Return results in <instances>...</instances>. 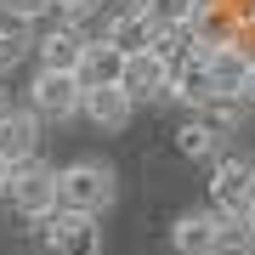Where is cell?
<instances>
[{
	"instance_id": "obj_1",
	"label": "cell",
	"mask_w": 255,
	"mask_h": 255,
	"mask_svg": "<svg viewBox=\"0 0 255 255\" xmlns=\"http://www.w3.org/2000/svg\"><path fill=\"white\" fill-rule=\"evenodd\" d=\"M114 170L97 159H80L68 170H57V210H80V216H102L114 204Z\"/></svg>"
},
{
	"instance_id": "obj_2",
	"label": "cell",
	"mask_w": 255,
	"mask_h": 255,
	"mask_svg": "<svg viewBox=\"0 0 255 255\" xmlns=\"http://www.w3.org/2000/svg\"><path fill=\"white\" fill-rule=\"evenodd\" d=\"M40 250L46 255H102V227H97V216H80V210H51L40 221Z\"/></svg>"
},
{
	"instance_id": "obj_3",
	"label": "cell",
	"mask_w": 255,
	"mask_h": 255,
	"mask_svg": "<svg viewBox=\"0 0 255 255\" xmlns=\"http://www.w3.org/2000/svg\"><path fill=\"white\" fill-rule=\"evenodd\" d=\"M6 199H11V210H17V216L46 221L51 210H57V170H51V164H40V159L11 164V187H6Z\"/></svg>"
},
{
	"instance_id": "obj_4",
	"label": "cell",
	"mask_w": 255,
	"mask_h": 255,
	"mask_svg": "<svg viewBox=\"0 0 255 255\" xmlns=\"http://www.w3.org/2000/svg\"><path fill=\"white\" fill-rule=\"evenodd\" d=\"M210 199H216L221 216H255V159L221 153L216 176H210Z\"/></svg>"
},
{
	"instance_id": "obj_5",
	"label": "cell",
	"mask_w": 255,
	"mask_h": 255,
	"mask_svg": "<svg viewBox=\"0 0 255 255\" xmlns=\"http://www.w3.org/2000/svg\"><path fill=\"white\" fill-rule=\"evenodd\" d=\"M28 108H34L40 119H74V114L85 108L80 74H68V68H40L34 85H28Z\"/></svg>"
},
{
	"instance_id": "obj_6",
	"label": "cell",
	"mask_w": 255,
	"mask_h": 255,
	"mask_svg": "<svg viewBox=\"0 0 255 255\" xmlns=\"http://www.w3.org/2000/svg\"><path fill=\"white\" fill-rule=\"evenodd\" d=\"M170 80H176V63L159 46H147V51H130L125 57V80H119V85H125L136 102H164V97H170Z\"/></svg>"
},
{
	"instance_id": "obj_7",
	"label": "cell",
	"mask_w": 255,
	"mask_h": 255,
	"mask_svg": "<svg viewBox=\"0 0 255 255\" xmlns=\"http://www.w3.org/2000/svg\"><path fill=\"white\" fill-rule=\"evenodd\" d=\"M204 63H210L216 91H221V97H238V91H244V80H250V63H255V57H250L244 40H233V46H210Z\"/></svg>"
},
{
	"instance_id": "obj_8",
	"label": "cell",
	"mask_w": 255,
	"mask_h": 255,
	"mask_svg": "<svg viewBox=\"0 0 255 255\" xmlns=\"http://www.w3.org/2000/svg\"><path fill=\"white\" fill-rule=\"evenodd\" d=\"M74 74H80L85 91H97V85H119V80H125V51L102 34V40L85 46V57H80V68H74Z\"/></svg>"
},
{
	"instance_id": "obj_9",
	"label": "cell",
	"mask_w": 255,
	"mask_h": 255,
	"mask_svg": "<svg viewBox=\"0 0 255 255\" xmlns=\"http://www.w3.org/2000/svg\"><path fill=\"white\" fill-rule=\"evenodd\" d=\"M170 97H176V102H187V108H210V102L221 97V91H216V80H210V63H204V51H193L187 63H176Z\"/></svg>"
},
{
	"instance_id": "obj_10",
	"label": "cell",
	"mask_w": 255,
	"mask_h": 255,
	"mask_svg": "<svg viewBox=\"0 0 255 255\" xmlns=\"http://www.w3.org/2000/svg\"><path fill=\"white\" fill-rule=\"evenodd\" d=\"M34 147H40V114L28 108V114H0V159H11V164H23V159H34Z\"/></svg>"
},
{
	"instance_id": "obj_11",
	"label": "cell",
	"mask_w": 255,
	"mask_h": 255,
	"mask_svg": "<svg viewBox=\"0 0 255 255\" xmlns=\"http://www.w3.org/2000/svg\"><path fill=\"white\" fill-rule=\"evenodd\" d=\"M130 108H136V97L125 91V85H97V91H85V119H91L97 130H119L130 119Z\"/></svg>"
},
{
	"instance_id": "obj_12",
	"label": "cell",
	"mask_w": 255,
	"mask_h": 255,
	"mask_svg": "<svg viewBox=\"0 0 255 255\" xmlns=\"http://www.w3.org/2000/svg\"><path fill=\"white\" fill-rule=\"evenodd\" d=\"M187 34H193V46H199V51H210V46H233V40H238V17H233V6H221V0H204Z\"/></svg>"
},
{
	"instance_id": "obj_13",
	"label": "cell",
	"mask_w": 255,
	"mask_h": 255,
	"mask_svg": "<svg viewBox=\"0 0 255 255\" xmlns=\"http://www.w3.org/2000/svg\"><path fill=\"white\" fill-rule=\"evenodd\" d=\"M216 238H221V216H182L170 227V250L176 255H216Z\"/></svg>"
},
{
	"instance_id": "obj_14",
	"label": "cell",
	"mask_w": 255,
	"mask_h": 255,
	"mask_svg": "<svg viewBox=\"0 0 255 255\" xmlns=\"http://www.w3.org/2000/svg\"><path fill=\"white\" fill-rule=\"evenodd\" d=\"M85 46H91V40L68 23V28H51L34 51H40V68H68V74H74V68H80V57H85Z\"/></svg>"
},
{
	"instance_id": "obj_15",
	"label": "cell",
	"mask_w": 255,
	"mask_h": 255,
	"mask_svg": "<svg viewBox=\"0 0 255 255\" xmlns=\"http://www.w3.org/2000/svg\"><path fill=\"white\" fill-rule=\"evenodd\" d=\"M204 0H147V23H153V34H182V28H193V17H199Z\"/></svg>"
},
{
	"instance_id": "obj_16",
	"label": "cell",
	"mask_w": 255,
	"mask_h": 255,
	"mask_svg": "<svg viewBox=\"0 0 255 255\" xmlns=\"http://www.w3.org/2000/svg\"><path fill=\"white\" fill-rule=\"evenodd\" d=\"M216 255H255V216H221Z\"/></svg>"
},
{
	"instance_id": "obj_17",
	"label": "cell",
	"mask_w": 255,
	"mask_h": 255,
	"mask_svg": "<svg viewBox=\"0 0 255 255\" xmlns=\"http://www.w3.org/2000/svg\"><path fill=\"white\" fill-rule=\"evenodd\" d=\"M176 147H182L187 159H216V153H221V136L204 125V119H187V125L176 130Z\"/></svg>"
},
{
	"instance_id": "obj_18",
	"label": "cell",
	"mask_w": 255,
	"mask_h": 255,
	"mask_svg": "<svg viewBox=\"0 0 255 255\" xmlns=\"http://www.w3.org/2000/svg\"><path fill=\"white\" fill-rule=\"evenodd\" d=\"M102 6H108L114 23H125V17H147V0H102Z\"/></svg>"
},
{
	"instance_id": "obj_19",
	"label": "cell",
	"mask_w": 255,
	"mask_h": 255,
	"mask_svg": "<svg viewBox=\"0 0 255 255\" xmlns=\"http://www.w3.org/2000/svg\"><path fill=\"white\" fill-rule=\"evenodd\" d=\"M23 28H28V17H17V11L0 0V34H11V40H23Z\"/></svg>"
},
{
	"instance_id": "obj_20",
	"label": "cell",
	"mask_w": 255,
	"mask_h": 255,
	"mask_svg": "<svg viewBox=\"0 0 255 255\" xmlns=\"http://www.w3.org/2000/svg\"><path fill=\"white\" fill-rule=\"evenodd\" d=\"M51 6H57V11H63V17L74 23V17H85V11H97L102 0H51Z\"/></svg>"
},
{
	"instance_id": "obj_21",
	"label": "cell",
	"mask_w": 255,
	"mask_h": 255,
	"mask_svg": "<svg viewBox=\"0 0 255 255\" xmlns=\"http://www.w3.org/2000/svg\"><path fill=\"white\" fill-rule=\"evenodd\" d=\"M6 6L17 11V17H28V23H34L40 11H51V0H6Z\"/></svg>"
},
{
	"instance_id": "obj_22",
	"label": "cell",
	"mask_w": 255,
	"mask_h": 255,
	"mask_svg": "<svg viewBox=\"0 0 255 255\" xmlns=\"http://www.w3.org/2000/svg\"><path fill=\"white\" fill-rule=\"evenodd\" d=\"M23 57V40H11V34H0V74H6L11 63Z\"/></svg>"
},
{
	"instance_id": "obj_23",
	"label": "cell",
	"mask_w": 255,
	"mask_h": 255,
	"mask_svg": "<svg viewBox=\"0 0 255 255\" xmlns=\"http://www.w3.org/2000/svg\"><path fill=\"white\" fill-rule=\"evenodd\" d=\"M238 102H244V108H255V63H250V80H244V91H238Z\"/></svg>"
},
{
	"instance_id": "obj_24",
	"label": "cell",
	"mask_w": 255,
	"mask_h": 255,
	"mask_svg": "<svg viewBox=\"0 0 255 255\" xmlns=\"http://www.w3.org/2000/svg\"><path fill=\"white\" fill-rule=\"evenodd\" d=\"M6 187H11V159H0V199H6Z\"/></svg>"
},
{
	"instance_id": "obj_25",
	"label": "cell",
	"mask_w": 255,
	"mask_h": 255,
	"mask_svg": "<svg viewBox=\"0 0 255 255\" xmlns=\"http://www.w3.org/2000/svg\"><path fill=\"white\" fill-rule=\"evenodd\" d=\"M0 114H6V102H0Z\"/></svg>"
}]
</instances>
